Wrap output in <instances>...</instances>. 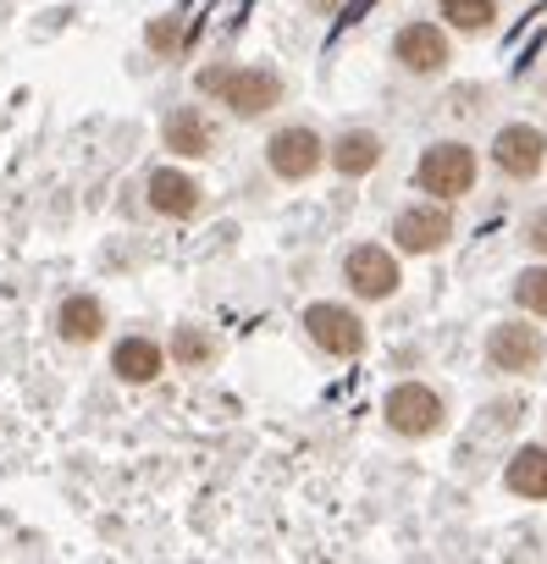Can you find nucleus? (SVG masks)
Instances as JSON below:
<instances>
[{
	"instance_id": "1",
	"label": "nucleus",
	"mask_w": 547,
	"mask_h": 564,
	"mask_svg": "<svg viewBox=\"0 0 547 564\" xmlns=\"http://www.w3.org/2000/svg\"><path fill=\"white\" fill-rule=\"evenodd\" d=\"M199 89L221 95V106L238 117H265L283 100V78L265 67H210V73H199Z\"/></svg>"
},
{
	"instance_id": "2",
	"label": "nucleus",
	"mask_w": 547,
	"mask_h": 564,
	"mask_svg": "<svg viewBox=\"0 0 547 564\" xmlns=\"http://www.w3.org/2000/svg\"><path fill=\"white\" fill-rule=\"evenodd\" d=\"M415 183L437 199H459L475 188V150L470 144H431L415 166Z\"/></svg>"
},
{
	"instance_id": "3",
	"label": "nucleus",
	"mask_w": 547,
	"mask_h": 564,
	"mask_svg": "<svg viewBox=\"0 0 547 564\" xmlns=\"http://www.w3.org/2000/svg\"><path fill=\"white\" fill-rule=\"evenodd\" d=\"M382 415H387V426L398 437H431V432H442V399L426 382H398L387 393Z\"/></svg>"
},
{
	"instance_id": "4",
	"label": "nucleus",
	"mask_w": 547,
	"mask_h": 564,
	"mask_svg": "<svg viewBox=\"0 0 547 564\" xmlns=\"http://www.w3.org/2000/svg\"><path fill=\"white\" fill-rule=\"evenodd\" d=\"M265 161H271V172H277L283 183H299V177H310L327 161V144L310 128H283V133H271Z\"/></svg>"
},
{
	"instance_id": "5",
	"label": "nucleus",
	"mask_w": 547,
	"mask_h": 564,
	"mask_svg": "<svg viewBox=\"0 0 547 564\" xmlns=\"http://www.w3.org/2000/svg\"><path fill=\"white\" fill-rule=\"evenodd\" d=\"M343 282H349L360 300H393V294H398V265H393L387 249L360 243V249H349V260H343Z\"/></svg>"
},
{
	"instance_id": "6",
	"label": "nucleus",
	"mask_w": 547,
	"mask_h": 564,
	"mask_svg": "<svg viewBox=\"0 0 547 564\" xmlns=\"http://www.w3.org/2000/svg\"><path fill=\"white\" fill-rule=\"evenodd\" d=\"M305 327H310V338L327 349V355H360L365 349V327H360V316L354 311H343V305H310L305 311Z\"/></svg>"
},
{
	"instance_id": "7",
	"label": "nucleus",
	"mask_w": 547,
	"mask_h": 564,
	"mask_svg": "<svg viewBox=\"0 0 547 564\" xmlns=\"http://www.w3.org/2000/svg\"><path fill=\"white\" fill-rule=\"evenodd\" d=\"M492 161H497V172H508V177H536L541 161H547V139H541L536 128H525V122L497 128V139H492Z\"/></svg>"
},
{
	"instance_id": "8",
	"label": "nucleus",
	"mask_w": 547,
	"mask_h": 564,
	"mask_svg": "<svg viewBox=\"0 0 547 564\" xmlns=\"http://www.w3.org/2000/svg\"><path fill=\"white\" fill-rule=\"evenodd\" d=\"M486 355H492V366H497V371L525 377V371H536V366H541V333H536V327H525V322H503V327H492Z\"/></svg>"
},
{
	"instance_id": "9",
	"label": "nucleus",
	"mask_w": 547,
	"mask_h": 564,
	"mask_svg": "<svg viewBox=\"0 0 547 564\" xmlns=\"http://www.w3.org/2000/svg\"><path fill=\"white\" fill-rule=\"evenodd\" d=\"M393 238H398V249H409V254H437V249L453 238V221H448L442 205H415V210H404V216L393 221Z\"/></svg>"
},
{
	"instance_id": "10",
	"label": "nucleus",
	"mask_w": 547,
	"mask_h": 564,
	"mask_svg": "<svg viewBox=\"0 0 547 564\" xmlns=\"http://www.w3.org/2000/svg\"><path fill=\"white\" fill-rule=\"evenodd\" d=\"M393 56H398L409 73L431 78V73H442V67H448V40H442V29H431V23H409V29H398Z\"/></svg>"
},
{
	"instance_id": "11",
	"label": "nucleus",
	"mask_w": 547,
	"mask_h": 564,
	"mask_svg": "<svg viewBox=\"0 0 547 564\" xmlns=\"http://www.w3.org/2000/svg\"><path fill=\"white\" fill-rule=\"evenodd\" d=\"M150 210H161V216H194L199 210V183L194 177H183V172H150Z\"/></svg>"
},
{
	"instance_id": "12",
	"label": "nucleus",
	"mask_w": 547,
	"mask_h": 564,
	"mask_svg": "<svg viewBox=\"0 0 547 564\" xmlns=\"http://www.w3.org/2000/svg\"><path fill=\"white\" fill-rule=\"evenodd\" d=\"M56 333H62L67 344H95V338L106 333V311H100V300H95V294H73V300H62V311H56Z\"/></svg>"
},
{
	"instance_id": "13",
	"label": "nucleus",
	"mask_w": 547,
	"mask_h": 564,
	"mask_svg": "<svg viewBox=\"0 0 547 564\" xmlns=\"http://www.w3.org/2000/svg\"><path fill=\"white\" fill-rule=\"evenodd\" d=\"M161 139H166V150H172V155H205V150H210V122H205L194 106H183V111H172V117H166Z\"/></svg>"
},
{
	"instance_id": "14",
	"label": "nucleus",
	"mask_w": 547,
	"mask_h": 564,
	"mask_svg": "<svg viewBox=\"0 0 547 564\" xmlns=\"http://www.w3.org/2000/svg\"><path fill=\"white\" fill-rule=\"evenodd\" d=\"M111 371H117L122 382H155V377H161V349H155L150 338H122V344L111 349Z\"/></svg>"
},
{
	"instance_id": "15",
	"label": "nucleus",
	"mask_w": 547,
	"mask_h": 564,
	"mask_svg": "<svg viewBox=\"0 0 547 564\" xmlns=\"http://www.w3.org/2000/svg\"><path fill=\"white\" fill-rule=\"evenodd\" d=\"M503 481H508L514 498H547V448H536V443L519 448V454L508 459Z\"/></svg>"
},
{
	"instance_id": "16",
	"label": "nucleus",
	"mask_w": 547,
	"mask_h": 564,
	"mask_svg": "<svg viewBox=\"0 0 547 564\" xmlns=\"http://www.w3.org/2000/svg\"><path fill=\"white\" fill-rule=\"evenodd\" d=\"M376 161H382V139L376 133H343L338 144H332V166L343 172V177H365V172H376Z\"/></svg>"
},
{
	"instance_id": "17",
	"label": "nucleus",
	"mask_w": 547,
	"mask_h": 564,
	"mask_svg": "<svg viewBox=\"0 0 547 564\" xmlns=\"http://www.w3.org/2000/svg\"><path fill=\"white\" fill-rule=\"evenodd\" d=\"M442 18H448V29H459V34H481V29L497 18V7H492V0H442Z\"/></svg>"
},
{
	"instance_id": "18",
	"label": "nucleus",
	"mask_w": 547,
	"mask_h": 564,
	"mask_svg": "<svg viewBox=\"0 0 547 564\" xmlns=\"http://www.w3.org/2000/svg\"><path fill=\"white\" fill-rule=\"evenodd\" d=\"M514 300L530 311V316H547V265H530L514 276Z\"/></svg>"
},
{
	"instance_id": "19",
	"label": "nucleus",
	"mask_w": 547,
	"mask_h": 564,
	"mask_svg": "<svg viewBox=\"0 0 547 564\" xmlns=\"http://www.w3.org/2000/svg\"><path fill=\"white\" fill-rule=\"evenodd\" d=\"M172 349H177V360H183V366H199V360H210V355H216V349H210V338H205V333H194V327H183Z\"/></svg>"
},
{
	"instance_id": "20",
	"label": "nucleus",
	"mask_w": 547,
	"mask_h": 564,
	"mask_svg": "<svg viewBox=\"0 0 547 564\" xmlns=\"http://www.w3.org/2000/svg\"><path fill=\"white\" fill-rule=\"evenodd\" d=\"M150 45H155V51H177V23H172V18H161V23L150 29Z\"/></svg>"
},
{
	"instance_id": "21",
	"label": "nucleus",
	"mask_w": 547,
	"mask_h": 564,
	"mask_svg": "<svg viewBox=\"0 0 547 564\" xmlns=\"http://www.w3.org/2000/svg\"><path fill=\"white\" fill-rule=\"evenodd\" d=\"M525 243H530L536 254H547V210H536V216H530V227H525Z\"/></svg>"
}]
</instances>
